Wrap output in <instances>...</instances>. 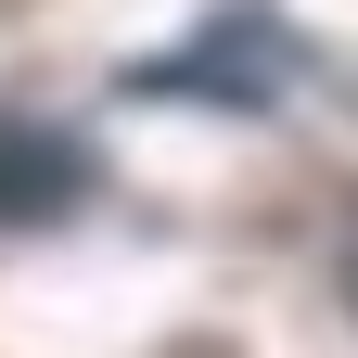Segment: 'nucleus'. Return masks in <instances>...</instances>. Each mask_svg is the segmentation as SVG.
I'll return each mask as SVG.
<instances>
[{
  "mask_svg": "<svg viewBox=\"0 0 358 358\" xmlns=\"http://www.w3.org/2000/svg\"><path fill=\"white\" fill-rule=\"evenodd\" d=\"M345 294H358V217H345Z\"/></svg>",
  "mask_w": 358,
  "mask_h": 358,
  "instance_id": "3",
  "label": "nucleus"
},
{
  "mask_svg": "<svg viewBox=\"0 0 358 358\" xmlns=\"http://www.w3.org/2000/svg\"><path fill=\"white\" fill-rule=\"evenodd\" d=\"M90 205V154L52 115H0V231H52Z\"/></svg>",
  "mask_w": 358,
  "mask_h": 358,
  "instance_id": "2",
  "label": "nucleus"
},
{
  "mask_svg": "<svg viewBox=\"0 0 358 358\" xmlns=\"http://www.w3.org/2000/svg\"><path fill=\"white\" fill-rule=\"evenodd\" d=\"M282 77H294V52H282V26H268L256 0H231L192 52L128 64V90H141V103H282Z\"/></svg>",
  "mask_w": 358,
  "mask_h": 358,
  "instance_id": "1",
  "label": "nucleus"
}]
</instances>
